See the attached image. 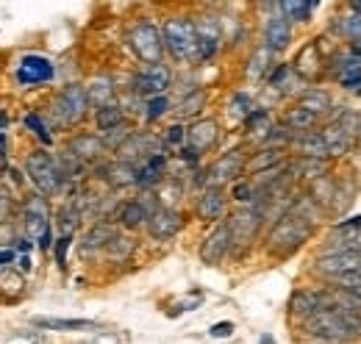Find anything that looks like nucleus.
Segmentation results:
<instances>
[{
	"mask_svg": "<svg viewBox=\"0 0 361 344\" xmlns=\"http://www.w3.org/2000/svg\"><path fill=\"white\" fill-rule=\"evenodd\" d=\"M90 344H117V342H114V336H103V339H97V342H90Z\"/></svg>",
	"mask_w": 361,
	"mask_h": 344,
	"instance_id": "obj_55",
	"label": "nucleus"
},
{
	"mask_svg": "<svg viewBox=\"0 0 361 344\" xmlns=\"http://www.w3.org/2000/svg\"><path fill=\"white\" fill-rule=\"evenodd\" d=\"M0 159H6V133H0Z\"/></svg>",
	"mask_w": 361,
	"mask_h": 344,
	"instance_id": "obj_54",
	"label": "nucleus"
},
{
	"mask_svg": "<svg viewBox=\"0 0 361 344\" xmlns=\"http://www.w3.org/2000/svg\"><path fill=\"white\" fill-rule=\"evenodd\" d=\"M322 53H319V44L317 42H309L300 53H298V59H295V64H292V70H295V75L300 78V81H314L317 75H319V70H322Z\"/></svg>",
	"mask_w": 361,
	"mask_h": 344,
	"instance_id": "obj_22",
	"label": "nucleus"
},
{
	"mask_svg": "<svg viewBox=\"0 0 361 344\" xmlns=\"http://www.w3.org/2000/svg\"><path fill=\"white\" fill-rule=\"evenodd\" d=\"M334 286L361 300V266H359V269H353V272H345V275L334 278Z\"/></svg>",
	"mask_w": 361,
	"mask_h": 344,
	"instance_id": "obj_43",
	"label": "nucleus"
},
{
	"mask_svg": "<svg viewBox=\"0 0 361 344\" xmlns=\"http://www.w3.org/2000/svg\"><path fill=\"white\" fill-rule=\"evenodd\" d=\"M17 261H20V272H31V266H34V264H31V258H28V256H20Z\"/></svg>",
	"mask_w": 361,
	"mask_h": 344,
	"instance_id": "obj_53",
	"label": "nucleus"
},
{
	"mask_svg": "<svg viewBox=\"0 0 361 344\" xmlns=\"http://www.w3.org/2000/svg\"><path fill=\"white\" fill-rule=\"evenodd\" d=\"M220 139V125L214 120H197L186 128V147L195 150L197 156L209 153Z\"/></svg>",
	"mask_w": 361,
	"mask_h": 344,
	"instance_id": "obj_19",
	"label": "nucleus"
},
{
	"mask_svg": "<svg viewBox=\"0 0 361 344\" xmlns=\"http://www.w3.org/2000/svg\"><path fill=\"white\" fill-rule=\"evenodd\" d=\"M317 8V3H298V0H283L278 3V11L289 20V23H309L312 11Z\"/></svg>",
	"mask_w": 361,
	"mask_h": 344,
	"instance_id": "obj_38",
	"label": "nucleus"
},
{
	"mask_svg": "<svg viewBox=\"0 0 361 344\" xmlns=\"http://www.w3.org/2000/svg\"><path fill=\"white\" fill-rule=\"evenodd\" d=\"M20 216H23L25 236L31 242H39L42 250H50L53 247V231H50V209H47L45 197L31 192L20 206Z\"/></svg>",
	"mask_w": 361,
	"mask_h": 344,
	"instance_id": "obj_6",
	"label": "nucleus"
},
{
	"mask_svg": "<svg viewBox=\"0 0 361 344\" xmlns=\"http://www.w3.org/2000/svg\"><path fill=\"white\" fill-rule=\"evenodd\" d=\"M34 328L39 331H61V333H73V331H97L100 325L94 319H61V317H37Z\"/></svg>",
	"mask_w": 361,
	"mask_h": 344,
	"instance_id": "obj_28",
	"label": "nucleus"
},
{
	"mask_svg": "<svg viewBox=\"0 0 361 344\" xmlns=\"http://www.w3.org/2000/svg\"><path fill=\"white\" fill-rule=\"evenodd\" d=\"M11 214H14V197H11V192L0 189V225L11 222Z\"/></svg>",
	"mask_w": 361,
	"mask_h": 344,
	"instance_id": "obj_49",
	"label": "nucleus"
},
{
	"mask_svg": "<svg viewBox=\"0 0 361 344\" xmlns=\"http://www.w3.org/2000/svg\"><path fill=\"white\" fill-rule=\"evenodd\" d=\"M245 164H247V159H245L242 150H228L209 170L200 172L203 175L200 178V186L203 189H223L228 183H236L245 175Z\"/></svg>",
	"mask_w": 361,
	"mask_h": 344,
	"instance_id": "obj_7",
	"label": "nucleus"
},
{
	"mask_svg": "<svg viewBox=\"0 0 361 344\" xmlns=\"http://www.w3.org/2000/svg\"><path fill=\"white\" fill-rule=\"evenodd\" d=\"M173 86V73L167 64H147L131 78V92L142 100L159 97Z\"/></svg>",
	"mask_w": 361,
	"mask_h": 344,
	"instance_id": "obj_10",
	"label": "nucleus"
},
{
	"mask_svg": "<svg viewBox=\"0 0 361 344\" xmlns=\"http://www.w3.org/2000/svg\"><path fill=\"white\" fill-rule=\"evenodd\" d=\"M0 289H3V292H11V295H20V289H23V275L14 272V269H0Z\"/></svg>",
	"mask_w": 361,
	"mask_h": 344,
	"instance_id": "obj_46",
	"label": "nucleus"
},
{
	"mask_svg": "<svg viewBox=\"0 0 361 344\" xmlns=\"http://www.w3.org/2000/svg\"><path fill=\"white\" fill-rule=\"evenodd\" d=\"M164 175H167V153H156V156H150V159L136 170V186L153 189V186H159V183L164 180Z\"/></svg>",
	"mask_w": 361,
	"mask_h": 344,
	"instance_id": "obj_24",
	"label": "nucleus"
},
{
	"mask_svg": "<svg viewBox=\"0 0 361 344\" xmlns=\"http://www.w3.org/2000/svg\"><path fill=\"white\" fill-rule=\"evenodd\" d=\"M53 78H56V70H53V64L47 61L45 56H34V53H28V56L20 59L17 81H20L23 86H42V84H50Z\"/></svg>",
	"mask_w": 361,
	"mask_h": 344,
	"instance_id": "obj_16",
	"label": "nucleus"
},
{
	"mask_svg": "<svg viewBox=\"0 0 361 344\" xmlns=\"http://www.w3.org/2000/svg\"><path fill=\"white\" fill-rule=\"evenodd\" d=\"M231 253V233H228L226 222H217V228L203 239L200 245V261L209 266H217L223 258Z\"/></svg>",
	"mask_w": 361,
	"mask_h": 344,
	"instance_id": "obj_18",
	"label": "nucleus"
},
{
	"mask_svg": "<svg viewBox=\"0 0 361 344\" xmlns=\"http://www.w3.org/2000/svg\"><path fill=\"white\" fill-rule=\"evenodd\" d=\"M303 331L322 344H350L361 339V314L345 311L339 305H328L322 311H317L314 317H309L303 322Z\"/></svg>",
	"mask_w": 361,
	"mask_h": 344,
	"instance_id": "obj_1",
	"label": "nucleus"
},
{
	"mask_svg": "<svg viewBox=\"0 0 361 344\" xmlns=\"http://www.w3.org/2000/svg\"><path fill=\"white\" fill-rule=\"evenodd\" d=\"M203 106H206V92H203V89H192L189 94H183V97L178 100L176 114H178L180 120H186V117L200 114V111H203Z\"/></svg>",
	"mask_w": 361,
	"mask_h": 344,
	"instance_id": "obj_36",
	"label": "nucleus"
},
{
	"mask_svg": "<svg viewBox=\"0 0 361 344\" xmlns=\"http://www.w3.org/2000/svg\"><path fill=\"white\" fill-rule=\"evenodd\" d=\"M161 142H164V147H183V145H186V128H183L180 123L170 125Z\"/></svg>",
	"mask_w": 361,
	"mask_h": 344,
	"instance_id": "obj_47",
	"label": "nucleus"
},
{
	"mask_svg": "<svg viewBox=\"0 0 361 344\" xmlns=\"http://www.w3.org/2000/svg\"><path fill=\"white\" fill-rule=\"evenodd\" d=\"M298 109L314 114L317 120H319L322 114H328V111L334 109V100H331V94H328L325 89H319V86H306V89L298 94Z\"/></svg>",
	"mask_w": 361,
	"mask_h": 344,
	"instance_id": "obj_23",
	"label": "nucleus"
},
{
	"mask_svg": "<svg viewBox=\"0 0 361 344\" xmlns=\"http://www.w3.org/2000/svg\"><path fill=\"white\" fill-rule=\"evenodd\" d=\"M289 42H292V23L278 11V3H275V14H270L264 23V47L270 53H281Z\"/></svg>",
	"mask_w": 361,
	"mask_h": 344,
	"instance_id": "obj_20",
	"label": "nucleus"
},
{
	"mask_svg": "<svg viewBox=\"0 0 361 344\" xmlns=\"http://www.w3.org/2000/svg\"><path fill=\"white\" fill-rule=\"evenodd\" d=\"M53 123L56 128H73L81 125L90 117V100H87V89L84 84H67L61 86L53 97Z\"/></svg>",
	"mask_w": 361,
	"mask_h": 344,
	"instance_id": "obj_3",
	"label": "nucleus"
},
{
	"mask_svg": "<svg viewBox=\"0 0 361 344\" xmlns=\"http://www.w3.org/2000/svg\"><path fill=\"white\" fill-rule=\"evenodd\" d=\"M226 225H228V233H231V250L233 247H247L256 239V233L262 231L264 214H262V209L247 206V209L236 211L233 216H228Z\"/></svg>",
	"mask_w": 361,
	"mask_h": 344,
	"instance_id": "obj_11",
	"label": "nucleus"
},
{
	"mask_svg": "<svg viewBox=\"0 0 361 344\" xmlns=\"http://www.w3.org/2000/svg\"><path fill=\"white\" fill-rule=\"evenodd\" d=\"M267 84H270L275 92L286 94V92H295V86H300L303 81L295 75L292 64H278V67H272V70H270V75H267Z\"/></svg>",
	"mask_w": 361,
	"mask_h": 344,
	"instance_id": "obj_32",
	"label": "nucleus"
},
{
	"mask_svg": "<svg viewBox=\"0 0 361 344\" xmlns=\"http://www.w3.org/2000/svg\"><path fill=\"white\" fill-rule=\"evenodd\" d=\"M195 37H197V61H212L220 53L223 31L214 17H200L195 20Z\"/></svg>",
	"mask_w": 361,
	"mask_h": 344,
	"instance_id": "obj_15",
	"label": "nucleus"
},
{
	"mask_svg": "<svg viewBox=\"0 0 361 344\" xmlns=\"http://www.w3.org/2000/svg\"><path fill=\"white\" fill-rule=\"evenodd\" d=\"M114 236H117V228H114V225L97 222V225H92L90 231H87V236H84V242L78 245V250H81V256H92V253H97V250H106Z\"/></svg>",
	"mask_w": 361,
	"mask_h": 344,
	"instance_id": "obj_25",
	"label": "nucleus"
},
{
	"mask_svg": "<svg viewBox=\"0 0 361 344\" xmlns=\"http://www.w3.org/2000/svg\"><path fill=\"white\" fill-rule=\"evenodd\" d=\"M228 209V197L223 189H203L197 203H195V211L203 222H220L226 216Z\"/></svg>",
	"mask_w": 361,
	"mask_h": 344,
	"instance_id": "obj_21",
	"label": "nucleus"
},
{
	"mask_svg": "<svg viewBox=\"0 0 361 344\" xmlns=\"http://www.w3.org/2000/svg\"><path fill=\"white\" fill-rule=\"evenodd\" d=\"M242 125H245V133H250V136L259 133V136L264 139L272 128V114L267 111V109H259V106H256V109L242 120Z\"/></svg>",
	"mask_w": 361,
	"mask_h": 344,
	"instance_id": "obj_35",
	"label": "nucleus"
},
{
	"mask_svg": "<svg viewBox=\"0 0 361 344\" xmlns=\"http://www.w3.org/2000/svg\"><path fill=\"white\" fill-rule=\"evenodd\" d=\"M14 261H17V253H14V250H0V269L8 266V264H14Z\"/></svg>",
	"mask_w": 361,
	"mask_h": 344,
	"instance_id": "obj_51",
	"label": "nucleus"
},
{
	"mask_svg": "<svg viewBox=\"0 0 361 344\" xmlns=\"http://www.w3.org/2000/svg\"><path fill=\"white\" fill-rule=\"evenodd\" d=\"M353 139L361 142V114H356V136H353Z\"/></svg>",
	"mask_w": 361,
	"mask_h": 344,
	"instance_id": "obj_56",
	"label": "nucleus"
},
{
	"mask_svg": "<svg viewBox=\"0 0 361 344\" xmlns=\"http://www.w3.org/2000/svg\"><path fill=\"white\" fill-rule=\"evenodd\" d=\"M25 128L31 130L45 147H50L53 142H56V136L50 133V128L45 125V120H42V114H37V111H31V114H25Z\"/></svg>",
	"mask_w": 361,
	"mask_h": 344,
	"instance_id": "obj_42",
	"label": "nucleus"
},
{
	"mask_svg": "<svg viewBox=\"0 0 361 344\" xmlns=\"http://www.w3.org/2000/svg\"><path fill=\"white\" fill-rule=\"evenodd\" d=\"M161 42L164 50L178 61V64H189L197 61V37H195V20L189 17H170L164 23L161 31Z\"/></svg>",
	"mask_w": 361,
	"mask_h": 344,
	"instance_id": "obj_4",
	"label": "nucleus"
},
{
	"mask_svg": "<svg viewBox=\"0 0 361 344\" xmlns=\"http://www.w3.org/2000/svg\"><path fill=\"white\" fill-rule=\"evenodd\" d=\"M25 175L37 186V195H42V197L61 195L67 189V180L61 178V172L56 167L53 153H47V150H34L25 159Z\"/></svg>",
	"mask_w": 361,
	"mask_h": 344,
	"instance_id": "obj_5",
	"label": "nucleus"
},
{
	"mask_svg": "<svg viewBox=\"0 0 361 344\" xmlns=\"http://www.w3.org/2000/svg\"><path fill=\"white\" fill-rule=\"evenodd\" d=\"M253 109H256V103H253V97L247 92H233V97L228 100V114L236 117V120H245Z\"/></svg>",
	"mask_w": 361,
	"mask_h": 344,
	"instance_id": "obj_41",
	"label": "nucleus"
},
{
	"mask_svg": "<svg viewBox=\"0 0 361 344\" xmlns=\"http://www.w3.org/2000/svg\"><path fill=\"white\" fill-rule=\"evenodd\" d=\"M156 153H167L164 142H161L159 136L147 133V130H134V133L126 139V145L117 150V161L139 170V167H142L150 156H156Z\"/></svg>",
	"mask_w": 361,
	"mask_h": 344,
	"instance_id": "obj_9",
	"label": "nucleus"
},
{
	"mask_svg": "<svg viewBox=\"0 0 361 344\" xmlns=\"http://www.w3.org/2000/svg\"><path fill=\"white\" fill-rule=\"evenodd\" d=\"M84 89H87V100H90V106H94V109H103V106L114 103V81H111L109 75L94 78V81H90Z\"/></svg>",
	"mask_w": 361,
	"mask_h": 344,
	"instance_id": "obj_30",
	"label": "nucleus"
},
{
	"mask_svg": "<svg viewBox=\"0 0 361 344\" xmlns=\"http://www.w3.org/2000/svg\"><path fill=\"white\" fill-rule=\"evenodd\" d=\"M312 231H314L312 225H306L303 219H298V216H292L289 211H283V214L272 222L270 233H267V253L275 258L292 256L295 250H300L309 242Z\"/></svg>",
	"mask_w": 361,
	"mask_h": 344,
	"instance_id": "obj_2",
	"label": "nucleus"
},
{
	"mask_svg": "<svg viewBox=\"0 0 361 344\" xmlns=\"http://www.w3.org/2000/svg\"><path fill=\"white\" fill-rule=\"evenodd\" d=\"M231 197H233L236 203L253 206V203H256V183H250V180H236V183H233Z\"/></svg>",
	"mask_w": 361,
	"mask_h": 344,
	"instance_id": "obj_45",
	"label": "nucleus"
},
{
	"mask_svg": "<svg viewBox=\"0 0 361 344\" xmlns=\"http://www.w3.org/2000/svg\"><path fill=\"white\" fill-rule=\"evenodd\" d=\"M336 28H339V34H342L348 42H353L350 47L361 44V14H353V11H350L348 17H339Z\"/></svg>",
	"mask_w": 361,
	"mask_h": 344,
	"instance_id": "obj_40",
	"label": "nucleus"
},
{
	"mask_svg": "<svg viewBox=\"0 0 361 344\" xmlns=\"http://www.w3.org/2000/svg\"><path fill=\"white\" fill-rule=\"evenodd\" d=\"M131 250H134V242L131 239H126V236H114L111 242H109V247H106V253L111 261H126V258L131 256Z\"/></svg>",
	"mask_w": 361,
	"mask_h": 344,
	"instance_id": "obj_44",
	"label": "nucleus"
},
{
	"mask_svg": "<svg viewBox=\"0 0 361 344\" xmlns=\"http://www.w3.org/2000/svg\"><path fill=\"white\" fill-rule=\"evenodd\" d=\"M317 125V117L314 114H309V111H303V109H289L286 111V117H283V128H289L292 133H306V130H314Z\"/></svg>",
	"mask_w": 361,
	"mask_h": 344,
	"instance_id": "obj_37",
	"label": "nucleus"
},
{
	"mask_svg": "<svg viewBox=\"0 0 361 344\" xmlns=\"http://www.w3.org/2000/svg\"><path fill=\"white\" fill-rule=\"evenodd\" d=\"M361 266V247H348V250H334V253H322L317 258V272L322 278H339L345 272H353Z\"/></svg>",
	"mask_w": 361,
	"mask_h": 344,
	"instance_id": "obj_12",
	"label": "nucleus"
},
{
	"mask_svg": "<svg viewBox=\"0 0 361 344\" xmlns=\"http://www.w3.org/2000/svg\"><path fill=\"white\" fill-rule=\"evenodd\" d=\"M94 125L97 133H106V130H114L120 125H126V109L117 106V103H109L103 109H94Z\"/></svg>",
	"mask_w": 361,
	"mask_h": 344,
	"instance_id": "obj_31",
	"label": "nucleus"
},
{
	"mask_svg": "<svg viewBox=\"0 0 361 344\" xmlns=\"http://www.w3.org/2000/svg\"><path fill=\"white\" fill-rule=\"evenodd\" d=\"M67 153L75 156V159L87 167V164H97V161L103 164V159H106L109 150H106V145H103V139H100L97 133H87V130H84V133H73V136H70Z\"/></svg>",
	"mask_w": 361,
	"mask_h": 344,
	"instance_id": "obj_13",
	"label": "nucleus"
},
{
	"mask_svg": "<svg viewBox=\"0 0 361 344\" xmlns=\"http://www.w3.org/2000/svg\"><path fill=\"white\" fill-rule=\"evenodd\" d=\"M272 56H275V53H270L264 44H262V47H259V50L250 56V61H247V70H245V73H247V81H256V84H259V81H264V78L270 75Z\"/></svg>",
	"mask_w": 361,
	"mask_h": 344,
	"instance_id": "obj_34",
	"label": "nucleus"
},
{
	"mask_svg": "<svg viewBox=\"0 0 361 344\" xmlns=\"http://www.w3.org/2000/svg\"><path fill=\"white\" fill-rule=\"evenodd\" d=\"M262 344H275V342H272L270 336H264V339H262Z\"/></svg>",
	"mask_w": 361,
	"mask_h": 344,
	"instance_id": "obj_57",
	"label": "nucleus"
},
{
	"mask_svg": "<svg viewBox=\"0 0 361 344\" xmlns=\"http://www.w3.org/2000/svg\"><path fill=\"white\" fill-rule=\"evenodd\" d=\"M319 136H322V142H325V150H328V159L331 156H345L348 150H350V136L345 133L342 128H336L334 123L328 125L325 130H319Z\"/></svg>",
	"mask_w": 361,
	"mask_h": 344,
	"instance_id": "obj_33",
	"label": "nucleus"
},
{
	"mask_svg": "<svg viewBox=\"0 0 361 344\" xmlns=\"http://www.w3.org/2000/svg\"><path fill=\"white\" fill-rule=\"evenodd\" d=\"M283 161H286L283 150L264 147V150H259L253 159H247V164H245V172H256V175H264V172H272V170H278V167H283Z\"/></svg>",
	"mask_w": 361,
	"mask_h": 344,
	"instance_id": "obj_29",
	"label": "nucleus"
},
{
	"mask_svg": "<svg viewBox=\"0 0 361 344\" xmlns=\"http://www.w3.org/2000/svg\"><path fill=\"white\" fill-rule=\"evenodd\" d=\"M156 209H159V206L153 203V197H150V195H142V197H134V200L120 203L117 211H114V219H117V225L134 231V228H142Z\"/></svg>",
	"mask_w": 361,
	"mask_h": 344,
	"instance_id": "obj_14",
	"label": "nucleus"
},
{
	"mask_svg": "<svg viewBox=\"0 0 361 344\" xmlns=\"http://www.w3.org/2000/svg\"><path fill=\"white\" fill-rule=\"evenodd\" d=\"M292 147L300 153V159H312V161H325V159H328V150H325V142H322L319 130L295 133Z\"/></svg>",
	"mask_w": 361,
	"mask_h": 344,
	"instance_id": "obj_26",
	"label": "nucleus"
},
{
	"mask_svg": "<svg viewBox=\"0 0 361 344\" xmlns=\"http://www.w3.org/2000/svg\"><path fill=\"white\" fill-rule=\"evenodd\" d=\"M183 225H186L183 214L176 211V209H170V206H159V209L150 214V219H147V231H150V236L159 239V242L173 239L176 233H180Z\"/></svg>",
	"mask_w": 361,
	"mask_h": 344,
	"instance_id": "obj_17",
	"label": "nucleus"
},
{
	"mask_svg": "<svg viewBox=\"0 0 361 344\" xmlns=\"http://www.w3.org/2000/svg\"><path fill=\"white\" fill-rule=\"evenodd\" d=\"M128 44H131L136 59L145 61V67L147 64H161L164 42H161V31L153 23H147V20L136 23L134 28L128 31Z\"/></svg>",
	"mask_w": 361,
	"mask_h": 344,
	"instance_id": "obj_8",
	"label": "nucleus"
},
{
	"mask_svg": "<svg viewBox=\"0 0 361 344\" xmlns=\"http://www.w3.org/2000/svg\"><path fill=\"white\" fill-rule=\"evenodd\" d=\"M73 239H75V236H59V239H56V245H53V253H56V264H59L61 269L67 266V250L73 247Z\"/></svg>",
	"mask_w": 361,
	"mask_h": 344,
	"instance_id": "obj_48",
	"label": "nucleus"
},
{
	"mask_svg": "<svg viewBox=\"0 0 361 344\" xmlns=\"http://www.w3.org/2000/svg\"><path fill=\"white\" fill-rule=\"evenodd\" d=\"M6 344H37V333H23V336H14L11 342Z\"/></svg>",
	"mask_w": 361,
	"mask_h": 344,
	"instance_id": "obj_52",
	"label": "nucleus"
},
{
	"mask_svg": "<svg viewBox=\"0 0 361 344\" xmlns=\"http://www.w3.org/2000/svg\"><path fill=\"white\" fill-rule=\"evenodd\" d=\"M209 336L212 339H228V336H233V322H214L209 328Z\"/></svg>",
	"mask_w": 361,
	"mask_h": 344,
	"instance_id": "obj_50",
	"label": "nucleus"
},
{
	"mask_svg": "<svg viewBox=\"0 0 361 344\" xmlns=\"http://www.w3.org/2000/svg\"><path fill=\"white\" fill-rule=\"evenodd\" d=\"M170 109H173L170 97H167V94H159V97H150V100L142 103V117H145V123H156V120H161Z\"/></svg>",
	"mask_w": 361,
	"mask_h": 344,
	"instance_id": "obj_39",
	"label": "nucleus"
},
{
	"mask_svg": "<svg viewBox=\"0 0 361 344\" xmlns=\"http://www.w3.org/2000/svg\"><path fill=\"white\" fill-rule=\"evenodd\" d=\"M97 175L114 186V189H123V186H136V170L128 164H120V161H103L97 167Z\"/></svg>",
	"mask_w": 361,
	"mask_h": 344,
	"instance_id": "obj_27",
	"label": "nucleus"
}]
</instances>
